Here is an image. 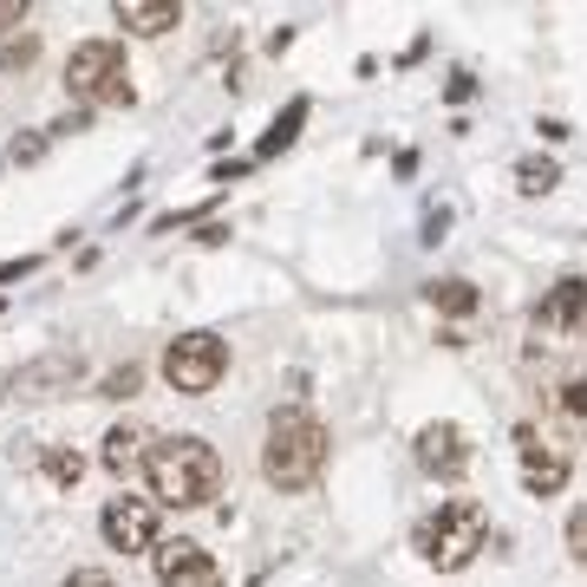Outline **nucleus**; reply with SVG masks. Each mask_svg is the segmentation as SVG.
Listing matches in <instances>:
<instances>
[{"label":"nucleus","instance_id":"1","mask_svg":"<svg viewBox=\"0 0 587 587\" xmlns=\"http://www.w3.org/2000/svg\"><path fill=\"white\" fill-rule=\"evenodd\" d=\"M145 483H150V503L157 510H210L228 483L222 470V450L196 431H170V438L150 444L145 457Z\"/></svg>","mask_w":587,"mask_h":587},{"label":"nucleus","instance_id":"2","mask_svg":"<svg viewBox=\"0 0 587 587\" xmlns=\"http://www.w3.org/2000/svg\"><path fill=\"white\" fill-rule=\"evenodd\" d=\"M327 457H333V438H327V425L307 405H275L268 412V438H262V477H268V490H281V497L313 490L320 470H327Z\"/></svg>","mask_w":587,"mask_h":587},{"label":"nucleus","instance_id":"3","mask_svg":"<svg viewBox=\"0 0 587 587\" xmlns=\"http://www.w3.org/2000/svg\"><path fill=\"white\" fill-rule=\"evenodd\" d=\"M66 98L98 111V105H131V66H125V40L98 33V40H78L66 53Z\"/></svg>","mask_w":587,"mask_h":587},{"label":"nucleus","instance_id":"4","mask_svg":"<svg viewBox=\"0 0 587 587\" xmlns=\"http://www.w3.org/2000/svg\"><path fill=\"white\" fill-rule=\"evenodd\" d=\"M483 535H490V515L483 503H470V497H450L438 515H425L418 522V555L438 568V575H457V568H470L477 562V548H483Z\"/></svg>","mask_w":587,"mask_h":587},{"label":"nucleus","instance_id":"5","mask_svg":"<svg viewBox=\"0 0 587 587\" xmlns=\"http://www.w3.org/2000/svg\"><path fill=\"white\" fill-rule=\"evenodd\" d=\"M157 372H163V385H170V392H183V398H210L222 378H228V340L210 333V327L177 333V340L163 346Z\"/></svg>","mask_w":587,"mask_h":587},{"label":"nucleus","instance_id":"6","mask_svg":"<svg viewBox=\"0 0 587 587\" xmlns=\"http://www.w3.org/2000/svg\"><path fill=\"white\" fill-rule=\"evenodd\" d=\"M98 535H105V548H118V555H150L163 535H157V503L150 497H111L105 510H98Z\"/></svg>","mask_w":587,"mask_h":587},{"label":"nucleus","instance_id":"7","mask_svg":"<svg viewBox=\"0 0 587 587\" xmlns=\"http://www.w3.org/2000/svg\"><path fill=\"white\" fill-rule=\"evenodd\" d=\"M150 568H157V587H222V568L216 555L190 535H170L150 548Z\"/></svg>","mask_w":587,"mask_h":587},{"label":"nucleus","instance_id":"8","mask_svg":"<svg viewBox=\"0 0 587 587\" xmlns=\"http://www.w3.org/2000/svg\"><path fill=\"white\" fill-rule=\"evenodd\" d=\"M470 438H463V425H450V418H438V425H425L418 431V463L431 470V477H444V483H457L463 470H470Z\"/></svg>","mask_w":587,"mask_h":587},{"label":"nucleus","instance_id":"9","mask_svg":"<svg viewBox=\"0 0 587 587\" xmlns=\"http://www.w3.org/2000/svg\"><path fill=\"white\" fill-rule=\"evenodd\" d=\"M535 327H548V333H581L587 327V275H562L548 300L535 307Z\"/></svg>","mask_w":587,"mask_h":587},{"label":"nucleus","instance_id":"10","mask_svg":"<svg viewBox=\"0 0 587 587\" xmlns=\"http://www.w3.org/2000/svg\"><path fill=\"white\" fill-rule=\"evenodd\" d=\"M150 444H157V438H150L138 418H118V425L105 431V450H98V463H105V470H111V477L125 483V477H138V470H145Z\"/></svg>","mask_w":587,"mask_h":587},{"label":"nucleus","instance_id":"11","mask_svg":"<svg viewBox=\"0 0 587 587\" xmlns=\"http://www.w3.org/2000/svg\"><path fill=\"white\" fill-rule=\"evenodd\" d=\"M111 20H118L125 33H138V40H157V33H170V26H183V0H118Z\"/></svg>","mask_w":587,"mask_h":587},{"label":"nucleus","instance_id":"12","mask_svg":"<svg viewBox=\"0 0 587 587\" xmlns=\"http://www.w3.org/2000/svg\"><path fill=\"white\" fill-rule=\"evenodd\" d=\"M515 444H522V457H529V497H555V490L568 483V457H562V450H555V457H542L535 425H515Z\"/></svg>","mask_w":587,"mask_h":587},{"label":"nucleus","instance_id":"13","mask_svg":"<svg viewBox=\"0 0 587 587\" xmlns=\"http://www.w3.org/2000/svg\"><path fill=\"white\" fill-rule=\"evenodd\" d=\"M78 378V353H53V360H33V366L13 372V392H53V385H73Z\"/></svg>","mask_w":587,"mask_h":587},{"label":"nucleus","instance_id":"14","mask_svg":"<svg viewBox=\"0 0 587 587\" xmlns=\"http://www.w3.org/2000/svg\"><path fill=\"white\" fill-rule=\"evenodd\" d=\"M307 111H313L307 98H288V105H281V118L268 125V138L255 145V157H281V150H294V138H300V125H307Z\"/></svg>","mask_w":587,"mask_h":587},{"label":"nucleus","instance_id":"15","mask_svg":"<svg viewBox=\"0 0 587 587\" xmlns=\"http://www.w3.org/2000/svg\"><path fill=\"white\" fill-rule=\"evenodd\" d=\"M425 294H431V307H438V313H450V320H470V313L483 307V294L470 288L463 275H450V281H431Z\"/></svg>","mask_w":587,"mask_h":587},{"label":"nucleus","instance_id":"16","mask_svg":"<svg viewBox=\"0 0 587 587\" xmlns=\"http://www.w3.org/2000/svg\"><path fill=\"white\" fill-rule=\"evenodd\" d=\"M33 66H40V33H20V40L0 46V73L7 78H26Z\"/></svg>","mask_w":587,"mask_h":587},{"label":"nucleus","instance_id":"17","mask_svg":"<svg viewBox=\"0 0 587 587\" xmlns=\"http://www.w3.org/2000/svg\"><path fill=\"white\" fill-rule=\"evenodd\" d=\"M138 392H145V366H138V360H125V366H111L98 378V398H118V405H125V398H138Z\"/></svg>","mask_w":587,"mask_h":587},{"label":"nucleus","instance_id":"18","mask_svg":"<svg viewBox=\"0 0 587 587\" xmlns=\"http://www.w3.org/2000/svg\"><path fill=\"white\" fill-rule=\"evenodd\" d=\"M515 183H522L529 196H542V190L562 183V170H555V157H522V163H515Z\"/></svg>","mask_w":587,"mask_h":587},{"label":"nucleus","instance_id":"19","mask_svg":"<svg viewBox=\"0 0 587 587\" xmlns=\"http://www.w3.org/2000/svg\"><path fill=\"white\" fill-rule=\"evenodd\" d=\"M46 477H53L60 490H73L78 477H85V457H78V450H46Z\"/></svg>","mask_w":587,"mask_h":587},{"label":"nucleus","instance_id":"20","mask_svg":"<svg viewBox=\"0 0 587 587\" xmlns=\"http://www.w3.org/2000/svg\"><path fill=\"white\" fill-rule=\"evenodd\" d=\"M555 405H562V418H575V425H587V378H568V385L555 392Z\"/></svg>","mask_w":587,"mask_h":587},{"label":"nucleus","instance_id":"21","mask_svg":"<svg viewBox=\"0 0 587 587\" xmlns=\"http://www.w3.org/2000/svg\"><path fill=\"white\" fill-rule=\"evenodd\" d=\"M92 118H98V111H85V105H73V111H60V118L46 125V138H78V131H92Z\"/></svg>","mask_w":587,"mask_h":587},{"label":"nucleus","instance_id":"22","mask_svg":"<svg viewBox=\"0 0 587 587\" xmlns=\"http://www.w3.org/2000/svg\"><path fill=\"white\" fill-rule=\"evenodd\" d=\"M46 150H53V138H46V131H26V138H13V150H7V157H13V163H40Z\"/></svg>","mask_w":587,"mask_h":587},{"label":"nucleus","instance_id":"23","mask_svg":"<svg viewBox=\"0 0 587 587\" xmlns=\"http://www.w3.org/2000/svg\"><path fill=\"white\" fill-rule=\"evenodd\" d=\"M26 13H33L26 0H0V46H7V40H13V33L26 26Z\"/></svg>","mask_w":587,"mask_h":587},{"label":"nucleus","instance_id":"24","mask_svg":"<svg viewBox=\"0 0 587 587\" xmlns=\"http://www.w3.org/2000/svg\"><path fill=\"white\" fill-rule=\"evenodd\" d=\"M568 555H575V562L587 568V503H581L575 515H568Z\"/></svg>","mask_w":587,"mask_h":587},{"label":"nucleus","instance_id":"25","mask_svg":"<svg viewBox=\"0 0 587 587\" xmlns=\"http://www.w3.org/2000/svg\"><path fill=\"white\" fill-rule=\"evenodd\" d=\"M26 275H40V255H20V262H0V288H13V281H26Z\"/></svg>","mask_w":587,"mask_h":587},{"label":"nucleus","instance_id":"26","mask_svg":"<svg viewBox=\"0 0 587 587\" xmlns=\"http://www.w3.org/2000/svg\"><path fill=\"white\" fill-rule=\"evenodd\" d=\"M60 587H118V581H111L105 568H73V575H66Z\"/></svg>","mask_w":587,"mask_h":587},{"label":"nucleus","instance_id":"27","mask_svg":"<svg viewBox=\"0 0 587 587\" xmlns=\"http://www.w3.org/2000/svg\"><path fill=\"white\" fill-rule=\"evenodd\" d=\"M444 98H450V105H470V98H477V78H470V73H457L450 85H444Z\"/></svg>","mask_w":587,"mask_h":587},{"label":"nucleus","instance_id":"28","mask_svg":"<svg viewBox=\"0 0 587 587\" xmlns=\"http://www.w3.org/2000/svg\"><path fill=\"white\" fill-rule=\"evenodd\" d=\"M196 242H203V248H222V242H228V222H196Z\"/></svg>","mask_w":587,"mask_h":587}]
</instances>
